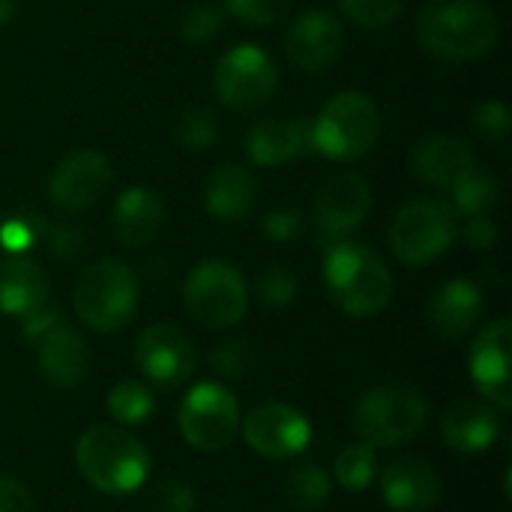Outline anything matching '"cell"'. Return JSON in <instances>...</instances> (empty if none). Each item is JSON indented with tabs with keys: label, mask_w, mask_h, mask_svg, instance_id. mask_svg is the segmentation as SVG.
Segmentation results:
<instances>
[{
	"label": "cell",
	"mask_w": 512,
	"mask_h": 512,
	"mask_svg": "<svg viewBox=\"0 0 512 512\" xmlns=\"http://www.w3.org/2000/svg\"><path fill=\"white\" fill-rule=\"evenodd\" d=\"M501 21L483 0H429L417 18L420 48L441 63H468L492 54Z\"/></svg>",
	"instance_id": "cell-1"
},
{
	"label": "cell",
	"mask_w": 512,
	"mask_h": 512,
	"mask_svg": "<svg viewBox=\"0 0 512 512\" xmlns=\"http://www.w3.org/2000/svg\"><path fill=\"white\" fill-rule=\"evenodd\" d=\"M324 285L333 303L351 318H372L393 297V273L387 261L354 240H333L324 255Z\"/></svg>",
	"instance_id": "cell-2"
},
{
	"label": "cell",
	"mask_w": 512,
	"mask_h": 512,
	"mask_svg": "<svg viewBox=\"0 0 512 512\" xmlns=\"http://www.w3.org/2000/svg\"><path fill=\"white\" fill-rule=\"evenodd\" d=\"M78 474L105 495H129L147 483L150 453L120 426H93L75 444Z\"/></svg>",
	"instance_id": "cell-3"
},
{
	"label": "cell",
	"mask_w": 512,
	"mask_h": 512,
	"mask_svg": "<svg viewBox=\"0 0 512 512\" xmlns=\"http://www.w3.org/2000/svg\"><path fill=\"white\" fill-rule=\"evenodd\" d=\"M429 423V402L411 384H381L360 396L354 408V429L363 444L402 447L414 441Z\"/></svg>",
	"instance_id": "cell-4"
},
{
	"label": "cell",
	"mask_w": 512,
	"mask_h": 512,
	"mask_svg": "<svg viewBox=\"0 0 512 512\" xmlns=\"http://www.w3.org/2000/svg\"><path fill=\"white\" fill-rule=\"evenodd\" d=\"M138 276L117 258H102L84 267L75 285V315L96 333H114L126 327L138 312Z\"/></svg>",
	"instance_id": "cell-5"
},
{
	"label": "cell",
	"mask_w": 512,
	"mask_h": 512,
	"mask_svg": "<svg viewBox=\"0 0 512 512\" xmlns=\"http://www.w3.org/2000/svg\"><path fill=\"white\" fill-rule=\"evenodd\" d=\"M378 135H381L378 105L360 90L336 93L312 120L315 150L339 162H354L366 156L378 144Z\"/></svg>",
	"instance_id": "cell-6"
},
{
	"label": "cell",
	"mask_w": 512,
	"mask_h": 512,
	"mask_svg": "<svg viewBox=\"0 0 512 512\" xmlns=\"http://www.w3.org/2000/svg\"><path fill=\"white\" fill-rule=\"evenodd\" d=\"M183 306L207 330H228L243 321L249 309V288L243 273L219 258L201 261L183 282Z\"/></svg>",
	"instance_id": "cell-7"
},
{
	"label": "cell",
	"mask_w": 512,
	"mask_h": 512,
	"mask_svg": "<svg viewBox=\"0 0 512 512\" xmlns=\"http://www.w3.org/2000/svg\"><path fill=\"white\" fill-rule=\"evenodd\" d=\"M387 237L402 264L426 267L453 246L456 213L438 198H414L393 216Z\"/></svg>",
	"instance_id": "cell-8"
},
{
	"label": "cell",
	"mask_w": 512,
	"mask_h": 512,
	"mask_svg": "<svg viewBox=\"0 0 512 512\" xmlns=\"http://www.w3.org/2000/svg\"><path fill=\"white\" fill-rule=\"evenodd\" d=\"M213 87L219 102L231 111H258L279 90L276 60L258 45H234L219 57Z\"/></svg>",
	"instance_id": "cell-9"
},
{
	"label": "cell",
	"mask_w": 512,
	"mask_h": 512,
	"mask_svg": "<svg viewBox=\"0 0 512 512\" xmlns=\"http://www.w3.org/2000/svg\"><path fill=\"white\" fill-rule=\"evenodd\" d=\"M177 426H180L183 441L192 450H201V453L225 450L237 438V429H240L237 399L222 384H213V381L198 384L195 390H189V396H183L180 411H177Z\"/></svg>",
	"instance_id": "cell-10"
},
{
	"label": "cell",
	"mask_w": 512,
	"mask_h": 512,
	"mask_svg": "<svg viewBox=\"0 0 512 512\" xmlns=\"http://www.w3.org/2000/svg\"><path fill=\"white\" fill-rule=\"evenodd\" d=\"M111 189V162L99 150H75L48 177V201L63 213L96 207Z\"/></svg>",
	"instance_id": "cell-11"
},
{
	"label": "cell",
	"mask_w": 512,
	"mask_h": 512,
	"mask_svg": "<svg viewBox=\"0 0 512 512\" xmlns=\"http://www.w3.org/2000/svg\"><path fill=\"white\" fill-rule=\"evenodd\" d=\"M195 360H198V354H195L192 339L168 321L150 324L147 330H141V336L135 342L138 369L144 372L147 381H153L156 387H165V390L186 384L195 372Z\"/></svg>",
	"instance_id": "cell-12"
},
{
	"label": "cell",
	"mask_w": 512,
	"mask_h": 512,
	"mask_svg": "<svg viewBox=\"0 0 512 512\" xmlns=\"http://www.w3.org/2000/svg\"><path fill=\"white\" fill-rule=\"evenodd\" d=\"M243 438L258 456L285 462L309 447L312 426L297 408L285 402H264L243 420Z\"/></svg>",
	"instance_id": "cell-13"
},
{
	"label": "cell",
	"mask_w": 512,
	"mask_h": 512,
	"mask_svg": "<svg viewBox=\"0 0 512 512\" xmlns=\"http://www.w3.org/2000/svg\"><path fill=\"white\" fill-rule=\"evenodd\" d=\"M345 51V30L336 15L324 9H309L294 18L285 33V54L291 66L306 75H321L339 63Z\"/></svg>",
	"instance_id": "cell-14"
},
{
	"label": "cell",
	"mask_w": 512,
	"mask_h": 512,
	"mask_svg": "<svg viewBox=\"0 0 512 512\" xmlns=\"http://www.w3.org/2000/svg\"><path fill=\"white\" fill-rule=\"evenodd\" d=\"M372 210V186L357 171H339L327 177L315 198V222L324 237L339 240L357 231Z\"/></svg>",
	"instance_id": "cell-15"
},
{
	"label": "cell",
	"mask_w": 512,
	"mask_h": 512,
	"mask_svg": "<svg viewBox=\"0 0 512 512\" xmlns=\"http://www.w3.org/2000/svg\"><path fill=\"white\" fill-rule=\"evenodd\" d=\"M512 324L510 318H498L477 336L471 348V378L480 396L498 411L512 408Z\"/></svg>",
	"instance_id": "cell-16"
},
{
	"label": "cell",
	"mask_w": 512,
	"mask_h": 512,
	"mask_svg": "<svg viewBox=\"0 0 512 512\" xmlns=\"http://www.w3.org/2000/svg\"><path fill=\"white\" fill-rule=\"evenodd\" d=\"M246 156L258 168H279L294 159H303L315 150L312 141V120H285V117H264L255 120L243 138Z\"/></svg>",
	"instance_id": "cell-17"
},
{
	"label": "cell",
	"mask_w": 512,
	"mask_h": 512,
	"mask_svg": "<svg viewBox=\"0 0 512 512\" xmlns=\"http://www.w3.org/2000/svg\"><path fill=\"white\" fill-rule=\"evenodd\" d=\"M411 171L423 183L450 192L471 171H477V159H474V150L462 138L435 132V135H426V138H420L414 144V150H411Z\"/></svg>",
	"instance_id": "cell-18"
},
{
	"label": "cell",
	"mask_w": 512,
	"mask_h": 512,
	"mask_svg": "<svg viewBox=\"0 0 512 512\" xmlns=\"http://www.w3.org/2000/svg\"><path fill=\"white\" fill-rule=\"evenodd\" d=\"M33 345L39 354V369L51 387L75 390L78 384H84L90 372V354H87L84 339L63 318L51 324L45 333H39Z\"/></svg>",
	"instance_id": "cell-19"
},
{
	"label": "cell",
	"mask_w": 512,
	"mask_h": 512,
	"mask_svg": "<svg viewBox=\"0 0 512 512\" xmlns=\"http://www.w3.org/2000/svg\"><path fill=\"white\" fill-rule=\"evenodd\" d=\"M381 495L399 512H429L441 501V477L426 459H396L381 474Z\"/></svg>",
	"instance_id": "cell-20"
},
{
	"label": "cell",
	"mask_w": 512,
	"mask_h": 512,
	"mask_svg": "<svg viewBox=\"0 0 512 512\" xmlns=\"http://www.w3.org/2000/svg\"><path fill=\"white\" fill-rule=\"evenodd\" d=\"M165 225V204L147 186H129L114 201L111 228L114 237L129 249H144L159 240Z\"/></svg>",
	"instance_id": "cell-21"
},
{
	"label": "cell",
	"mask_w": 512,
	"mask_h": 512,
	"mask_svg": "<svg viewBox=\"0 0 512 512\" xmlns=\"http://www.w3.org/2000/svg\"><path fill=\"white\" fill-rule=\"evenodd\" d=\"M501 432V411L480 399H459L441 420V435L456 453H483Z\"/></svg>",
	"instance_id": "cell-22"
},
{
	"label": "cell",
	"mask_w": 512,
	"mask_h": 512,
	"mask_svg": "<svg viewBox=\"0 0 512 512\" xmlns=\"http://www.w3.org/2000/svg\"><path fill=\"white\" fill-rule=\"evenodd\" d=\"M483 315V291L468 279H453L441 285L429 303V324L444 339L468 336Z\"/></svg>",
	"instance_id": "cell-23"
},
{
	"label": "cell",
	"mask_w": 512,
	"mask_h": 512,
	"mask_svg": "<svg viewBox=\"0 0 512 512\" xmlns=\"http://www.w3.org/2000/svg\"><path fill=\"white\" fill-rule=\"evenodd\" d=\"M48 303V276L27 255H6L0 261V312L27 318Z\"/></svg>",
	"instance_id": "cell-24"
},
{
	"label": "cell",
	"mask_w": 512,
	"mask_h": 512,
	"mask_svg": "<svg viewBox=\"0 0 512 512\" xmlns=\"http://www.w3.org/2000/svg\"><path fill=\"white\" fill-rule=\"evenodd\" d=\"M255 177L237 162H222L210 171L204 186V207L219 222H240L255 204Z\"/></svg>",
	"instance_id": "cell-25"
},
{
	"label": "cell",
	"mask_w": 512,
	"mask_h": 512,
	"mask_svg": "<svg viewBox=\"0 0 512 512\" xmlns=\"http://www.w3.org/2000/svg\"><path fill=\"white\" fill-rule=\"evenodd\" d=\"M330 492H333V480L318 465H300L285 480V498L300 512L321 510L330 501Z\"/></svg>",
	"instance_id": "cell-26"
},
{
	"label": "cell",
	"mask_w": 512,
	"mask_h": 512,
	"mask_svg": "<svg viewBox=\"0 0 512 512\" xmlns=\"http://www.w3.org/2000/svg\"><path fill=\"white\" fill-rule=\"evenodd\" d=\"M498 180L480 171H471L462 183L450 189V210L456 216H486L498 204Z\"/></svg>",
	"instance_id": "cell-27"
},
{
	"label": "cell",
	"mask_w": 512,
	"mask_h": 512,
	"mask_svg": "<svg viewBox=\"0 0 512 512\" xmlns=\"http://www.w3.org/2000/svg\"><path fill=\"white\" fill-rule=\"evenodd\" d=\"M156 402L153 393L138 384V381H120L111 393H108V414L123 423V426H138L153 414Z\"/></svg>",
	"instance_id": "cell-28"
},
{
	"label": "cell",
	"mask_w": 512,
	"mask_h": 512,
	"mask_svg": "<svg viewBox=\"0 0 512 512\" xmlns=\"http://www.w3.org/2000/svg\"><path fill=\"white\" fill-rule=\"evenodd\" d=\"M333 477L348 492H363L375 480V450L369 444H351L336 456Z\"/></svg>",
	"instance_id": "cell-29"
},
{
	"label": "cell",
	"mask_w": 512,
	"mask_h": 512,
	"mask_svg": "<svg viewBox=\"0 0 512 512\" xmlns=\"http://www.w3.org/2000/svg\"><path fill=\"white\" fill-rule=\"evenodd\" d=\"M216 135H219V126H216L213 111H207V108H186L174 123L177 144L183 150H192V153H201V150L213 147Z\"/></svg>",
	"instance_id": "cell-30"
},
{
	"label": "cell",
	"mask_w": 512,
	"mask_h": 512,
	"mask_svg": "<svg viewBox=\"0 0 512 512\" xmlns=\"http://www.w3.org/2000/svg\"><path fill=\"white\" fill-rule=\"evenodd\" d=\"M339 3L345 18L363 30H381L393 24L408 6V0H339Z\"/></svg>",
	"instance_id": "cell-31"
},
{
	"label": "cell",
	"mask_w": 512,
	"mask_h": 512,
	"mask_svg": "<svg viewBox=\"0 0 512 512\" xmlns=\"http://www.w3.org/2000/svg\"><path fill=\"white\" fill-rule=\"evenodd\" d=\"M210 366L225 378H246L255 369V348L249 339H228L213 348Z\"/></svg>",
	"instance_id": "cell-32"
},
{
	"label": "cell",
	"mask_w": 512,
	"mask_h": 512,
	"mask_svg": "<svg viewBox=\"0 0 512 512\" xmlns=\"http://www.w3.org/2000/svg\"><path fill=\"white\" fill-rule=\"evenodd\" d=\"M225 9L240 24L270 27V24H279L288 15L291 0H225Z\"/></svg>",
	"instance_id": "cell-33"
},
{
	"label": "cell",
	"mask_w": 512,
	"mask_h": 512,
	"mask_svg": "<svg viewBox=\"0 0 512 512\" xmlns=\"http://www.w3.org/2000/svg\"><path fill=\"white\" fill-rule=\"evenodd\" d=\"M258 297L267 303V306H276V309H282V306H291L294 303V297H297V276L288 270V267H282V264H273V267H267L261 276H258Z\"/></svg>",
	"instance_id": "cell-34"
},
{
	"label": "cell",
	"mask_w": 512,
	"mask_h": 512,
	"mask_svg": "<svg viewBox=\"0 0 512 512\" xmlns=\"http://www.w3.org/2000/svg\"><path fill=\"white\" fill-rule=\"evenodd\" d=\"M222 30V12L210 3H195L183 12L180 18V33L189 42H210Z\"/></svg>",
	"instance_id": "cell-35"
},
{
	"label": "cell",
	"mask_w": 512,
	"mask_h": 512,
	"mask_svg": "<svg viewBox=\"0 0 512 512\" xmlns=\"http://www.w3.org/2000/svg\"><path fill=\"white\" fill-rule=\"evenodd\" d=\"M474 129L480 138H486L489 144H504L510 138L512 117L510 108L504 102H483L474 111Z\"/></svg>",
	"instance_id": "cell-36"
},
{
	"label": "cell",
	"mask_w": 512,
	"mask_h": 512,
	"mask_svg": "<svg viewBox=\"0 0 512 512\" xmlns=\"http://www.w3.org/2000/svg\"><path fill=\"white\" fill-rule=\"evenodd\" d=\"M150 510L153 512H192L195 495L186 483L177 480H159L150 492Z\"/></svg>",
	"instance_id": "cell-37"
},
{
	"label": "cell",
	"mask_w": 512,
	"mask_h": 512,
	"mask_svg": "<svg viewBox=\"0 0 512 512\" xmlns=\"http://www.w3.org/2000/svg\"><path fill=\"white\" fill-rule=\"evenodd\" d=\"M39 240V222L30 216H15L0 225V243L9 255H24Z\"/></svg>",
	"instance_id": "cell-38"
},
{
	"label": "cell",
	"mask_w": 512,
	"mask_h": 512,
	"mask_svg": "<svg viewBox=\"0 0 512 512\" xmlns=\"http://www.w3.org/2000/svg\"><path fill=\"white\" fill-rule=\"evenodd\" d=\"M303 228V216L297 207H276L264 213V234L273 243H288L300 234Z\"/></svg>",
	"instance_id": "cell-39"
},
{
	"label": "cell",
	"mask_w": 512,
	"mask_h": 512,
	"mask_svg": "<svg viewBox=\"0 0 512 512\" xmlns=\"http://www.w3.org/2000/svg\"><path fill=\"white\" fill-rule=\"evenodd\" d=\"M48 249L60 261H75L84 252V234L75 225H54L48 231Z\"/></svg>",
	"instance_id": "cell-40"
},
{
	"label": "cell",
	"mask_w": 512,
	"mask_h": 512,
	"mask_svg": "<svg viewBox=\"0 0 512 512\" xmlns=\"http://www.w3.org/2000/svg\"><path fill=\"white\" fill-rule=\"evenodd\" d=\"M465 243L477 252H489L495 243H498V225L495 219L486 213V216H468L465 222Z\"/></svg>",
	"instance_id": "cell-41"
},
{
	"label": "cell",
	"mask_w": 512,
	"mask_h": 512,
	"mask_svg": "<svg viewBox=\"0 0 512 512\" xmlns=\"http://www.w3.org/2000/svg\"><path fill=\"white\" fill-rule=\"evenodd\" d=\"M0 512H33V495L27 483L15 477H0Z\"/></svg>",
	"instance_id": "cell-42"
},
{
	"label": "cell",
	"mask_w": 512,
	"mask_h": 512,
	"mask_svg": "<svg viewBox=\"0 0 512 512\" xmlns=\"http://www.w3.org/2000/svg\"><path fill=\"white\" fill-rule=\"evenodd\" d=\"M15 18V0H0V27H6Z\"/></svg>",
	"instance_id": "cell-43"
}]
</instances>
